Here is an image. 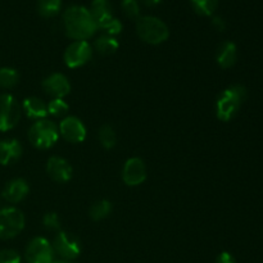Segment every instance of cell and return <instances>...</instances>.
<instances>
[{"label":"cell","instance_id":"cell-6","mask_svg":"<svg viewBox=\"0 0 263 263\" xmlns=\"http://www.w3.org/2000/svg\"><path fill=\"white\" fill-rule=\"evenodd\" d=\"M21 118V107L10 94H0V131H9L17 126Z\"/></svg>","mask_w":263,"mask_h":263},{"label":"cell","instance_id":"cell-4","mask_svg":"<svg viewBox=\"0 0 263 263\" xmlns=\"http://www.w3.org/2000/svg\"><path fill=\"white\" fill-rule=\"evenodd\" d=\"M59 139V128L53 121L37 120L28 130V140L35 148L49 149L55 145Z\"/></svg>","mask_w":263,"mask_h":263},{"label":"cell","instance_id":"cell-30","mask_svg":"<svg viewBox=\"0 0 263 263\" xmlns=\"http://www.w3.org/2000/svg\"><path fill=\"white\" fill-rule=\"evenodd\" d=\"M215 263H236V262H235V258H234L229 252H222V253L218 254V257L216 258Z\"/></svg>","mask_w":263,"mask_h":263},{"label":"cell","instance_id":"cell-10","mask_svg":"<svg viewBox=\"0 0 263 263\" xmlns=\"http://www.w3.org/2000/svg\"><path fill=\"white\" fill-rule=\"evenodd\" d=\"M59 135L72 144H79L86 139V127L80 118L68 116L59 123Z\"/></svg>","mask_w":263,"mask_h":263},{"label":"cell","instance_id":"cell-7","mask_svg":"<svg viewBox=\"0 0 263 263\" xmlns=\"http://www.w3.org/2000/svg\"><path fill=\"white\" fill-rule=\"evenodd\" d=\"M51 246H53L54 253L58 254L64 261L76 259L81 253V243L77 236L66 231H58Z\"/></svg>","mask_w":263,"mask_h":263},{"label":"cell","instance_id":"cell-20","mask_svg":"<svg viewBox=\"0 0 263 263\" xmlns=\"http://www.w3.org/2000/svg\"><path fill=\"white\" fill-rule=\"evenodd\" d=\"M112 212V203L107 199H102L95 202L89 211L90 217L94 221H102L107 218Z\"/></svg>","mask_w":263,"mask_h":263},{"label":"cell","instance_id":"cell-25","mask_svg":"<svg viewBox=\"0 0 263 263\" xmlns=\"http://www.w3.org/2000/svg\"><path fill=\"white\" fill-rule=\"evenodd\" d=\"M69 109V105L64 102L63 99H51L46 104V110L48 115L54 116V117H63L67 115Z\"/></svg>","mask_w":263,"mask_h":263},{"label":"cell","instance_id":"cell-19","mask_svg":"<svg viewBox=\"0 0 263 263\" xmlns=\"http://www.w3.org/2000/svg\"><path fill=\"white\" fill-rule=\"evenodd\" d=\"M118 46H120V44H118L117 39L108 35L99 36L94 43L95 50L99 54H102V55H110V54H115L116 51H117Z\"/></svg>","mask_w":263,"mask_h":263},{"label":"cell","instance_id":"cell-23","mask_svg":"<svg viewBox=\"0 0 263 263\" xmlns=\"http://www.w3.org/2000/svg\"><path fill=\"white\" fill-rule=\"evenodd\" d=\"M98 139H99L100 144H102L103 148L105 149H112L115 148L116 143H117V136H116L115 130H113L112 126L109 125H103L99 128V133H98Z\"/></svg>","mask_w":263,"mask_h":263},{"label":"cell","instance_id":"cell-9","mask_svg":"<svg viewBox=\"0 0 263 263\" xmlns=\"http://www.w3.org/2000/svg\"><path fill=\"white\" fill-rule=\"evenodd\" d=\"M92 55V48L87 41H73L64 51V63L68 68H79L86 64Z\"/></svg>","mask_w":263,"mask_h":263},{"label":"cell","instance_id":"cell-21","mask_svg":"<svg viewBox=\"0 0 263 263\" xmlns=\"http://www.w3.org/2000/svg\"><path fill=\"white\" fill-rule=\"evenodd\" d=\"M62 7V0H37V12L41 17H55Z\"/></svg>","mask_w":263,"mask_h":263},{"label":"cell","instance_id":"cell-8","mask_svg":"<svg viewBox=\"0 0 263 263\" xmlns=\"http://www.w3.org/2000/svg\"><path fill=\"white\" fill-rule=\"evenodd\" d=\"M53 246L45 238H33L28 243L25 252V259L27 263H53L54 262Z\"/></svg>","mask_w":263,"mask_h":263},{"label":"cell","instance_id":"cell-34","mask_svg":"<svg viewBox=\"0 0 263 263\" xmlns=\"http://www.w3.org/2000/svg\"><path fill=\"white\" fill-rule=\"evenodd\" d=\"M0 200H2V197H0Z\"/></svg>","mask_w":263,"mask_h":263},{"label":"cell","instance_id":"cell-2","mask_svg":"<svg viewBox=\"0 0 263 263\" xmlns=\"http://www.w3.org/2000/svg\"><path fill=\"white\" fill-rule=\"evenodd\" d=\"M247 99V89L243 85H231L221 91L216 102V115L222 122H229L236 116Z\"/></svg>","mask_w":263,"mask_h":263},{"label":"cell","instance_id":"cell-24","mask_svg":"<svg viewBox=\"0 0 263 263\" xmlns=\"http://www.w3.org/2000/svg\"><path fill=\"white\" fill-rule=\"evenodd\" d=\"M20 81V74L14 68L4 67L0 68V87L2 89H12Z\"/></svg>","mask_w":263,"mask_h":263},{"label":"cell","instance_id":"cell-11","mask_svg":"<svg viewBox=\"0 0 263 263\" xmlns=\"http://www.w3.org/2000/svg\"><path fill=\"white\" fill-rule=\"evenodd\" d=\"M122 180L127 186H139L146 180V167L141 158L133 157L126 161L122 170Z\"/></svg>","mask_w":263,"mask_h":263},{"label":"cell","instance_id":"cell-32","mask_svg":"<svg viewBox=\"0 0 263 263\" xmlns=\"http://www.w3.org/2000/svg\"><path fill=\"white\" fill-rule=\"evenodd\" d=\"M141 2H143L146 7H156V5H158L162 0H141Z\"/></svg>","mask_w":263,"mask_h":263},{"label":"cell","instance_id":"cell-27","mask_svg":"<svg viewBox=\"0 0 263 263\" xmlns=\"http://www.w3.org/2000/svg\"><path fill=\"white\" fill-rule=\"evenodd\" d=\"M121 7H122L123 13L128 18H133V20L140 18V5H139L138 0H122Z\"/></svg>","mask_w":263,"mask_h":263},{"label":"cell","instance_id":"cell-18","mask_svg":"<svg viewBox=\"0 0 263 263\" xmlns=\"http://www.w3.org/2000/svg\"><path fill=\"white\" fill-rule=\"evenodd\" d=\"M89 10L91 13L92 18L95 20V22H97L98 28L103 23L113 18V10L109 0H92L91 7H90Z\"/></svg>","mask_w":263,"mask_h":263},{"label":"cell","instance_id":"cell-3","mask_svg":"<svg viewBox=\"0 0 263 263\" xmlns=\"http://www.w3.org/2000/svg\"><path fill=\"white\" fill-rule=\"evenodd\" d=\"M136 33L145 43L158 45L168 39L170 31L166 23L157 17L145 15L136 22Z\"/></svg>","mask_w":263,"mask_h":263},{"label":"cell","instance_id":"cell-29","mask_svg":"<svg viewBox=\"0 0 263 263\" xmlns=\"http://www.w3.org/2000/svg\"><path fill=\"white\" fill-rule=\"evenodd\" d=\"M0 263H21V256L13 249H2Z\"/></svg>","mask_w":263,"mask_h":263},{"label":"cell","instance_id":"cell-15","mask_svg":"<svg viewBox=\"0 0 263 263\" xmlns=\"http://www.w3.org/2000/svg\"><path fill=\"white\" fill-rule=\"evenodd\" d=\"M23 148L21 143L15 139H5L0 141V164L8 166L18 159L22 156Z\"/></svg>","mask_w":263,"mask_h":263},{"label":"cell","instance_id":"cell-12","mask_svg":"<svg viewBox=\"0 0 263 263\" xmlns=\"http://www.w3.org/2000/svg\"><path fill=\"white\" fill-rule=\"evenodd\" d=\"M43 90L53 99H63L71 91V84L63 73H51L43 81Z\"/></svg>","mask_w":263,"mask_h":263},{"label":"cell","instance_id":"cell-22","mask_svg":"<svg viewBox=\"0 0 263 263\" xmlns=\"http://www.w3.org/2000/svg\"><path fill=\"white\" fill-rule=\"evenodd\" d=\"M190 4L197 14L210 17L217 9L218 0H190Z\"/></svg>","mask_w":263,"mask_h":263},{"label":"cell","instance_id":"cell-28","mask_svg":"<svg viewBox=\"0 0 263 263\" xmlns=\"http://www.w3.org/2000/svg\"><path fill=\"white\" fill-rule=\"evenodd\" d=\"M43 225L46 230L61 231V220H59L58 215L54 212H49L44 216Z\"/></svg>","mask_w":263,"mask_h":263},{"label":"cell","instance_id":"cell-14","mask_svg":"<svg viewBox=\"0 0 263 263\" xmlns=\"http://www.w3.org/2000/svg\"><path fill=\"white\" fill-rule=\"evenodd\" d=\"M30 193V186H28L27 181L23 179H14L10 180L7 185L4 186L2 193L3 199L7 200L10 204H17V203L22 202Z\"/></svg>","mask_w":263,"mask_h":263},{"label":"cell","instance_id":"cell-13","mask_svg":"<svg viewBox=\"0 0 263 263\" xmlns=\"http://www.w3.org/2000/svg\"><path fill=\"white\" fill-rule=\"evenodd\" d=\"M46 172L51 177V180L64 184L72 179L73 170H72V166L67 159L53 156L46 162Z\"/></svg>","mask_w":263,"mask_h":263},{"label":"cell","instance_id":"cell-17","mask_svg":"<svg viewBox=\"0 0 263 263\" xmlns=\"http://www.w3.org/2000/svg\"><path fill=\"white\" fill-rule=\"evenodd\" d=\"M22 109L26 113V116L31 120H43L48 115L46 104L36 97L26 98L22 103Z\"/></svg>","mask_w":263,"mask_h":263},{"label":"cell","instance_id":"cell-33","mask_svg":"<svg viewBox=\"0 0 263 263\" xmlns=\"http://www.w3.org/2000/svg\"><path fill=\"white\" fill-rule=\"evenodd\" d=\"M53 263H73L71 261H64V259H59V261H54Z\"/></svg>","mask_w":263,"mask_h":263},{"label":"cell","instance_id":"cell-16","mask_svg":"<svg viewBox=\"0 0 263 263\" xmlns=\"http://www.w3.org/2000/svg\"><path fill=\"white\" fill-rule=\"evenodd\" d=\"M238 59V49L233 41H223L216 51V61L223 69L231 68Z\"/></svg>","mask_w":263,"mask_h":263},{"label":"cell","instance_id":"cell-26","mask_svg":"<svg viewBox=\"0 0 263 263\" xmlns=\"http://www.w3.org/2000/svg\"><path fill=\"white\" fill-rule=\"evenodd\" d=\"M99 30H102L103 32H104V35L115 37L118 33L122 32V23H121L120 20L113 17L112 20L107 21V22L103 23L102 26H99Z\"/></svg>","mask_w":263,"mask_h":263},{"label":"cell","instance_id":"cell-1","mask_svg":"<svg viewBox=\"0 0 263 263\" xmlns=\"http://www.w3.org/2000/svg\"><path fill=\"white\" fill-rule=\"evenodd\" d=\"M64 31L74 41H86L92 37L99 28L87 8L72 5L63 14Z\"/></svg>","mask_w":263,"mask_h":263},{"label":"cell","instance_id":"cell-31","mask_svg":"<svg viewBox=\"0 0 263 263\" xmlns=\"http://www.w3.org/2000/svg\"><path fill=\"white\" fill-rule=\"evenodd\" d=\"M212 25H213V27H215L216 30H218V31H223V30H225V27H226L225 21H223L221 17H213Z\"/></svg>","mask_w":263,"mask_h":263},{"label":"cell","instance_id":"cell-5","mask_svg":"<svg viewBox=\"0 0 263 263\" xmlns=\"http://www.w3.org/2000/svg\"><path fill=\"white\" fill-rule=\"evenodd\" d=\"M25 228V216L18 208L7 207L0 210V240L13 239Z\"/></svg>","mask_w":263,"mask_h":263}]
</instances>
